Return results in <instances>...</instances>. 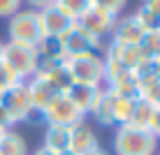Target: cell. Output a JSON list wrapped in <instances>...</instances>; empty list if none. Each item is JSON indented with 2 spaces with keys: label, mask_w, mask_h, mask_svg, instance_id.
Wrapping results in <instances>:
<instances>
[{
  "label": "cell",
  "mask_w": 160,
  "mask_h": 155,
  "mask_svg": "<svg viewBox=\"0 0 160 155\" xmlns=\"http://www.w3.org/2000/svg\"><path fill=\"white\" fill-rule=\"evenodd\" d=\"M0 63L9 70V74L16 81H28L30 76L37 74V67H40L37 49L35 46H23V44H14V42H2Z\"/></svg>",
  "instance_id": "6da1fadb"
},
{
  "label": "cell",
  "mask_w": 160,
  "mask_h": 155,
  "mask_svg": "<svg viewBox=\"0 0 160 155\" xmlns=\"http://www.w3.org/2000/svg\"><path fill=\"white\" fill-rule=\"evenodd\" d=\"M0 107H2L5 114H7V118H9L12 125H16V123H37V120H42V114H37L35 109H32L30 93H28L26 81H14V84L0 95Z\"/></svg>",
  "instance_id": "7a4b0ae2"
},
{
  "label": "cell",
  "mask_w": 160,
  "mask_h": 155,
  "mask_svg": "<svg viewBox=\"0 0 160 155\" xmlns=\"http://www.w3.org/2000/svg\"><path fill=\"white\" fill-rule=\"evenodd\" d=\"M158 139L148 130L132 125L114 127V155H156Z\"/></svg>",
  "instance_id": "3957f363"
},
{
  "label": "cell",
  "mask_w": 160,
  "mask_h": 155,
  "mask_svg": "<svg viewBox=\"0 0 160 155\" xmlns=\"http://www.w3.org/2000/svg\"><path fill=\"white\" fill-rule=\"evenodd\" d=\"M44 40L42 21L35 9H21L7 19V42L23 44V46H37Z\"/></svg>",
  "instance_id": "277c9868"
},
{
  "label": "cell",
  "mask_w": 160,
  "mask_h": 155,
  "mask_svg": "<svg viewBox=\"0 0 160 155\" xmlns=\"http://www.w3.org/2000/svg\"><path fill=\"white\" fill-rule=\"evenodd\" d=\"M65 67L70 72L72 84L86 86H104V58L100 53H84L65 60Z\"/></svg>",
  "instance_id": "5b68a950"
},
{
  "label": "cell",
  "mask_w": 160,
  "mask_h": 155,
  "mask_svg": "<svg viewBox=\"0 0 160 155\" xmlns=\"http://www.w3.org/2000/svg\"><path fill=\"white\" fill-rule=\"evenodd\" d=\"M60 44H63V51H65L68 58L84 56V53H100L104 49L102 40H98V37H93L91 32H86L77 21L70 26V30L60 37ZM68 58H65V60H68Z\"/></svg>",
  "instance_id": "8992f818"
},
{
  "label": "cell",
  "mask_w": 160,
  "mask_h": 155,
  "mask_svg": "<svg viewBox=\"0 0 160 155\" xmlns=\"http://www.w3.org/2000/svg\"><path fill=\"white\" fill-rule=\"evenodd\" d=\"M84 118H86V116L81 114L72 102H70L68 95H58L42 111L44 125H65V127H72L77 123H84Z\"/></svg>",
  "instance_id": "52a82bcc"
},
{
  "label": "cell",
  "mask_w": 160,
  "mask_h": 155,
  "mask_svg": "<svg viewBox=\"0 0 160 155\" xmlns=\"http://www.w3.org/2000/svg\"><path fill=\"white\" fill-rule=\"evenodd\" d=\"M116 19H118V16H112V14L102 12V9H98V7H88L86 12L77 19V23H79L86 32H91L93 37L102 40V37H109V35H112Z\"/></svg>",
  "instance_id": "ba28073f"
},
{
  "label": "cell",
  "mask_w": 160,
  "mask_h": 155,
  "mask_svg": "<svg viewBox=\"0 0 160 155\" xmlns=\"http://www.w3.org/2000/svg\"><path fill=\"white\" fill-rule=\"evenodd\" d=\"M26 86H28V93H30V102H32V109H35L37 114H42L44 109L49 107V104L53 102L58 95H63V93L58 90L53 84H49L47 79L37 72L35 76H30L28 81H26Z\"/></svg>",
  "instance_id": "9c48e42d"
},
{
  "label": "cell",
  "mask_w": 160,
  "mask_h": 155,
  "mask_svg": "<svg viewBox=\"0 0 160 155\" xmlns=\"http://www.w3.org/2000/svg\"><path fill=\"white\" fill-rule=\"evenodd\" d=\"M102 51H104L102 58H109V60H114V63H118V65H123V67L132 70V72L146 60V56L142 53V49L137 46V44H116V42H109Z\"/></svg>",
  "instance_id": "30bf717a"
},
{
  "label": "cell",
  "mask_w": 160,
  "mask_h": 155,
  "mask_svg": "<svg viewBox=\"0 0 160 155\" xmlns=\"http://www.w3.org/2000/svg\"><path fill=\"white\" fill-rule=\"evenodd\" d=\"M40 21H42V30L44 37H63L65 32L70 30V26L74 23L72 16H68L60 7L56 5H49V7L40 9Z\"/></svg>",
  "instance_id": "8fae6325"
},
{
  "label": "cell",
  "mask_w": 160,
  "mask_h": 155,
  "mask_svg": "<svg viewBox=\"0 0 160 155\" xmlns=\"http://www.w3.org/2000/svg\"><path fill=\"white\" fill-rule=\"evenodd\" d=\"M144 32L146 30L142 28V23L137 21L135 14L118 16L116 23H114L112 35H109V42H116V44H137V46H139Z\"/></svg>",
  "instance_id": "7c38bea8"
},
{
  "label": "cell",
  "mask_w": 160,
  "mask_h": 155,
  "mask_svg": "<svg viewBox=\"0 0 160 155\" xmlns=\"http://www.w3.org/2000/svg\"><path fill=\"white\" fill-rule=\"evenodd\" d=\"M100 148V139L98 134L93 132V127H88L86 123H77L70 127V148L68 153L72 155H86L93 153Z\"/></svg>",
  "instance_id": "4fadbf2b"
},
{
  "label": "cell",
  "mask_w": 160,
  "mask_h": 155,
  "mask_svg": "<svg viewBox=\"0 0 160 155\" xmlns=\"http://www.w3.org/2000/svg\"><path fill=\"white\" fill-rule=\"evenodd\" d=\"M100 93H102V86L98 88V86H86V84H72L63 95H68L70 102H72L84 116H88L93 111V107H95Z\"/></svg>",
  "instance_id": "5bb4252c"
},
{
  "label": "cell",
  "mask_w": 160,
  "mask_h": 155,
  "mask_svg": "<svg viewBox=\"0 0 160 155\" xmlns=\"http://www.w3.org/2000/svg\"><path fill=\"white\" fill-rule=\"evenodd\" d=\"M42 148L63 155L70 148V127L65 125H44V134H42Z\"/></svg>",
  "instance_id": "9a60e30c"
},
{
  "label": "cell",
  "mask_w": 160,
  "mask_h": 155,
  "mask_svg": "<svg viewBox=\"0 0 160 155\" xmlns=\"http://www.w3.org/2000/svg\"><path fill=\"white\" fill-rule=\"evenodd\" d=\"M35 49H37V58H40V67L65 63V58H68L65 51H63V44H60V37H44Z\"/></svg>",
  "instance_id": "2e32d148"
},
{
  "label": "cell",
  "mask_w": 160,
  "mask_h": 155,
  "mask_svg": "<svg viewBox=\"0 0 160 155\" xmlns=\"http://www.w3.org/2000/svg\"><path fill=\"white\" fill-rule=\"evenodd\" d=\"M112 111H114V93H109L107 88L102 86L100 97H98L95 107H93V111L88 114V116H93V118H95V123L102 125V127H114Z\"/></svg>",
  "instance_id": "e0dca14e"
},
{
  "label": "cell",
  "mask_w": 160,
  "mask_h": 155,
  "mask_svg": "<svg viewBox=\"0 0 160 155\" xmlns=\"http://www.w3.org/2000/svg\"><path fill=\"white\" fill-rule=\"evenodd\" d=\"M153 114H156V107H153L148 99L137 97L135 107H132V116H130V123L132 127H139V130H148L151 132V123H153Z\"/></svg>",
  "instance_id": "ac0fdd59"
},
{
  "label": "cell",
  "mask_w": 160,
  "mask_h": 155,
  "mask_svg": "<svg viewBox=\"0 0 160 155\" xmlns=\"http://www.w3.org/2000/svg\"><path fill=\"white\" fill-rule=\"evenodd\" d=\"M49 84H53L60 93H65L70 86H72V79H70V72L65 67V63H58V65H44V67L37 70Z\"/></svg>",
  "instance_id": "d6986e66"
},
{
  "label": "cell",
  "mask_w": 160,
  "mask_h": 155,
  "mask_svg": "<svg viewBox=\"0 0 160 155\" xmlns=\"http://www.w3.org/2000/svg\"><path fill=\"white\" fill-rule=\"evenodd\" d=\"M0 155H30L28 141L14 130H7L0 139Z\"/></svg>",
  "instance_id": "ffe728a7"
},
{
  "label": "cell",
  "mask_w": 160,
  "mask_h": 155,
  "mask_svg": "<svg viewBox=\"0 0 160 155\" xmlns=\"http://www.w3.org/2000/svg\"><path fill=\"white\" fill-rule=\"evenodd\" d=\"M135 102H137V97H121V95H114V111H112L114 127L128 125V123H130V116H132V107H135Z\"/></svg>",
  "instance_id": "44dd1931"
},
{
  "label": "cell",
  "mask_w": 160,
  "mask_h": 155,
  "mask_svg": "<svg viewBox=\"0 0 160 155\" xmlns=\"http://www.w3.org/2000/svg\"><path fill=\"white\" fill-rule=\"evenodd\" d=\"M139 49L148 60H160V30L144 32V37L139 42Z\"/></svg>",
  "instance_id": "7402d4cb"
},
{
  "label": "cell",
  "mask_w": 160,
  "mask_h": 155,
  "mask_svg": "<svg viewBox=\"0 0 160 155\" xmlns=\"http://www.w3.org/2000/svg\"><path fill=\"white\" fill-rule=\"evenodd\" d=\"M53 5L60 7L68 16H72V19L77 21L88 7H91V0H53Z\"/></svg>",
  "instance_id": "603a6c76"
},
{
  "label": "cell",
  "mask_w": 160,
  "mask_h": 155,
  "mask_svg": "<svg viewBox=\"0 0 160 155\" xmlns=\"http://www.w3.org/2000/svg\"><path fill=\"white\" fill-rule=\"evenodd\" d=\"M125 5H128V0H91V7H98L112 16H121Z\"/></svg>",
  "instance_id": "cb8c5ba5"
},
{
  "label": "cell",
  "mask_w": 160,
  "mask_h": 155,
  "mask_svg": "<svg viewBox=\"0 0 160 155\" xmlns=\"http://www.w3.org/2000/svg\"><path fill=\"white\" fill-rule=\"evenodd\" d=\"M23 9V0H0V19H9Z\"/></svg>",
  "instance_id": "d4e9b609"
},
{
  "label": "cell",
  "mask_w": 160,
  "mask_h": 155,
  "mask_svg": "<svg viewBox=\"0 0 160 155\" xmlns=\"http://www.w3.org/2000/svg\"><path fill=\"white\" fill-rule=\"evenodd\" d=\"M14 81H16V79H14L12 74H9V70L5 67L2 63H0V95H2V93H5V90L9 88V86L14 84Z\"/></svg>",
  "instance_id": "484cf974"
},
{
  "label": "cell",
  "mask_w": 160,
  "mask_h": 155,
  "mask_svg": "<svg viewBox=\"0 0 160 155\" xmlns=\"http://www.w3.org/2000/svg\"><path fill=\"white\" fill-rule=\"evenodd\" d=\"M144 12H148L151 16H158L160 19V0H142V5H139Z\"/></svg>",
  "instance_id": "4316f807"
},
{
  "label": "cell",
  "mask_w": 160,
  "mask_h": 155,
  "mask_svg": "<svg viewBox=\"0 0 160 155\" xmlns=\"http://www.w3.org/2000/svg\"><path fill=\"white\" fill-rule=\"evenodd\" d=\"M151 134L158 139L160 143V107H156V114H153V123H151Z\"/></svg>",
  "instance_id": "83f0119b"
},
{
  "label": "cell",
  "mask_w": 160,
  "mask_h": 155,
  "mask_svg": "<svg viewBox=\"0 0 160 155\" xmlns=\"http://www.w3.org/2000/svg\"><path fill=\"white\" fill-rule=\"evenodd\" d=\"M23 2H28V9H35V12H40V9L49 7V5H53V0H23Z\"/></svg>",
  "instance_id": "f1b7e54d"
},
{
  "label": "cell",
  "mask_w": 160,
  "mask_h": 155,
  "mask_svg": "<svg viewBox=\"0 0 160 155\" xmlns=\"http://www.w3.org/2000/svg\"><path fill=\"white\" fill-rule=\"evenodd\" d=\"M30 155H56V153H51V151H47V148H42V146H40L35 153H30Z\"/></svg>",
  "instance_id": "f546056e"
},
{
  "label": "cell",
  "mask_w": 160,
  "mask_h": 155,
  "mask_svg": "<svg viewBox=\"0 0 160 155\" xmlns=\"http://www.w3.org/2000/svg\"><path fill=\"white\" fill-rule=\"evenodd\" d=\"M86 155H112V153H107V151H104V148L100 146L98 151H93V153H86Z\"/></svg>",
  "instance_id": "4dcf8cb0"
},
{
  "label": "cell",
  "mask_w": 160,
  "mask_h": 155,
  "mask_svg": "<svg viewBox=\"0 0 160 155\" xmlns=\"http://www.w3.org/2000/svg\"><path fill=\"white\" fill-rule=\"evenodd\" d=\"M5 132H7V127H2V125H0V139H2V134H5Z\"/></svg>",
  "instance_id": "1f68e13d"
},
{
  "label": "cell",
  "mask_w": 160,
  "mask_h": 155,
  "mask_svg": "<svg viewBox=\"0 0 160 155\" xmlns=\"http://www.w3.org/2000/svg\"><path fill=\"white\" fill-rule=\"evenodd\" d=\"M156 63H158V74H160V60H156Z\"/></svg>",
  "instance_id": "d6a6232c"
},
{
  "label": "cell",
  "mask_w": 160,
  "mask_h": 155,
  "mask_svg": "<svg viewBox=\"0 0 160 155\" xmlns=\"http://www.w3.org/2000/svg\"><path fill=\"white\" fill-rule=\"evenodd\" d=\"M63 155H72V153H63Z\"/></svg>",
  "instance_id": "836d02e7"
},
{
  "label": "cell",
  "mask_w": 160,
  "mask_h": 155,
  "mask_svg": "<svg viewBox=\"0 0 160 155\" xmlns=\"http://www.w3.org/2000/svg\"><path fill=\"white\" fill-rule=\"evenodd\" d=\"M0 49H2V42H0Z\"/></svg>",
  "instance_id": "e575fe53"
}]
</instances>
